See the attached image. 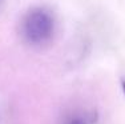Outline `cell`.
I'll return each mask as SVG.
<instances>
[{
	"mask_svg": "<svg viewBox=\"0 0 125 124\" xmlns=\"http://www.w3.org/2000/svg\"><path fill=\"white\" fill-rule=\"evenodd\" d=\"M57 34V20L53 12L43 5L31 7L23 15L19 24L21 41L32 49H45Z\"/></svg>",
	"mask_w": 125,
	"mask_h": 124,
	"instance_id": "cell-1",
	"label": "cell"
},
{
	"mask_svg": "<svg viewBox=\"0 0 125 124\" xmlns=\"http://www.w3.org/2000/svg\"><path fill=\"white\" fill-rule=\"evenodd\" d=\"M56 124H101V120L96 108L76 104L62 111Z\"/></svg>",
	"mask_w": 125,
	"mask_h": 124,
	"instance_id": "cell-2",
	"label": "cell"
},
{
	"mask_svg": "<svg viewBox=\"0 0 125 124\" xmlns=\"http://www.w3.org/2000/svg\"><path fill=\"white\" fill-rule=\"evenodd\" d=\"M5 4H7V0H0V12H1L3 10H4Z\"/></svg>",
	"mask_w": 125,
	"mask_h": 124,
	"instance_id": "cell-3",
	"label": "cell"
},
{
	"mask_svg": "<svg viewBox=\"0 0 125 124\" xmlns=\"http://www.w3.org/2000/svg\"><path fill=\"white\" fill-rule=\"evenodd\" d=\"M121 88H123V92H124V95H125V79L121 80Z\"/></svg>",
	"mask_w": 125,
	"mask_h": 124,
	"instance_id": "cell-4",
	"label": "cell"
}]
</instances>
